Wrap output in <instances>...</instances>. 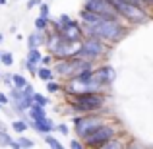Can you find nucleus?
<instances>
[{"label":"nucleus","mask_w":153,"mask_h":149,"mask_svg":"<svg viewBox=\"0 0 153 149\" xmlns=\"http://www.w3.org/2000/svg\"><path fill=\"white\" fill-rule=\"evenodd\" d=\"M83 33L99 37L103 41L114 45V43L122 41L128 35V23L122 18H101L95 23H91V25H83Z\"/></svg>","instance_id":"f257e3e1"},{"label":"nucleus","mask_w":153,"mask_h":149,"mask_svg":"<svg viewBox=\"0 0 153 149\" xmlns=\"http://www.w3.org/2000/svg\"><path fill=\"white\" fill-rule=\"evenodd\" d=\"M107 105L105 91H83L79 95L68 97V107L72 114H87V112H103Z\"/></svg>","instance_id":"f03ea898"},{"label":"nucleus","mask_w":153,"mask_h":149,"mask_svg":"<svg viewBox=\"0 0 153 149\" xmlns=\"http://www.w3.org/2000/svg\"><path fill=\"white\" fill-rule=\"evenodd\" d=\"M111 54V43L103 41L99 37H93V35H85L82 39V49L76 56L83 60H89V62H99V60H105Z\"/></svg>","instance_id":"7ed1b4c3"},{"label":"nucleus","mask_w":153,"mask_h":149,"mask_svg":"<svg viewBox=\"0 0 153 149\" xmlns=\"http://www.w3.org/2000/svg\"><path fill=\"white\" fill-rule=\"evenodd\" d=\"M103 122H107V118L103 116V112H87V114H74L72 124H74V132L79 139H85L93 130H97Z\"/></svg>","instance_id":"20e7f679"},{"label":"nucleus","mask_w":153,"mask_h":149,"mask_svg":"<svg viewBox=\"0 0 153 149\" xmlns=\"http://www.w3.org/2000/svg\"><path fill=\"white\" fill-rule=\"evenodd\" d=\"M118 136H120V126L107 120V122H103L97 130L91 132V134L83 139V143H85V147L95 149V147H103L107 142H111L112 138H118Z\"/></svg>","instance_id":"39448f33"},{"label":"nucleus","mask_w":153,"mask_h":149,"mask_svg":"<svg viewBox=\"0 0 153 149\" xmlns=\"http://www.w3.org/2000/svg\"><path fill=\"white\" fill-rule=\"evenodd\" d=\"M83 8L103 16V18H120L116 8H114V4H112L111 0H85V2H83Z\"/></svg>","instance_id":"423d86ee"},{"label":"nucleus","mask_w":153,"mask_h":149,"mask_svg":"<svg viewBox=\"0 0 153 149\" xmlns=\"http://www.w3.org/2000/svg\"><path fill=\"white\" fill-rule=\"evenodd\" d=\"M116 78V72L111 64H99L93 68V82L97 83L101 89H107Z\"/></svg>","instance_id":"0eeeda50"},{"label":"nucleus","mask_w":153,"mask_h":149,"mask_svg":"<svg viewBox=\"0 0 153 149\" xmlns=\"http://www.w3.org/2000/svg\"><path fill=\"white\" fill-rule=\"evenodd\" d=\"M60 35H62V39H68V41H82V39L85 37L83 25L78 19H70L68 23H64V25L60 27Z\"/></svg>","instance_id":"6e6552de"},{"label":"nucleus","mask_w":153,"mask_h":149,"mask_svg":"<svg viewBox=\"0 0 153 149\" xmlns=\"http://www.w3.org/2000/svg\"><path fill=\"white\" fill-rule=\"evenodd\" d=\"M82 49V41H68V39H62V43L58 45V49H56L52 54H54V58H72V56H76Z\"/></svg>","instance_id":"1a4fd4ad"},{"label":"nucleus","mask_w":153,"mask_h":149,"mask_svg":"<svg viewBox=\"0 0 153 149\" xmlns=\"http://www.w3.org/2000/svg\"><path fill=\"white\" fill-rule=\"evenodd\" d=\"M27 122H29V126L33 128L37 134H52V132H56V124H54V120L49 118V116H43V118H39V120H31V118H27Z\"/></svg>","instance_id":"9d476101"},{"label":"nucleus","mask_w":153,"mask_h":149,"mask_svg":"<svg viewBox=\"0 0 153 149\" xmlns=\"http://www.w3.org/2000/svg\"><path fill=\"white\" fill-rule=\"evenodd\" d=\"M47 43V31H39L33 29L27 35V49H41Z\"/></svg>","instance_id":"9b49d317"},{"label":"nucleus","mask_w":153,"mask_h":149,"mask_svg":"<svg viewBox=\"0 0 153 149\" xmlns=\"http://www.w3.org/2000/svg\"><path fill=\"white\" fill-rule=\"evenodd\" d=\"M60 43H62V35H60V31H54L52 27H49V29H47V43H45L47 50L54 52L56 49H58Z\"/></svg>","instance_id":"f8f14e48"},{"label":"nucleus","mask_w":153,"mask_h":149,"mask_svg":"<svg viewBox=\"0 0 153 149\" xmlns=\"http://www.w3.org/2000/svg\"><path fill=\"white\" fill-rule=\"evenodd\" d=\"M10 128L16 132V134H25L27 130H29V122H27V118H16L10 122Z\"/></svg>","instance_id":"ddd939ff"},{"label":"nucleus","mask_w":153,"mask_h":149,"mask_svg":"<svg viewBox=\"0 0 153 149\" xmlns=\"http://www.w3.org/2000/svg\"><path fill=\"white\" fill-rule=\"evenodd\" d=\"M37 78L47 83V82H51V79H54L56 74H54V70H52V66H41L37 70Z\"/></svg>","instance_id":"4468645a"},{"label":"nucleus","mask_w":153,"mask_h":149,"mask_svg":"<svg viewBox=\"0 0 153 149\" xmlns=\"http://www.w3.org/2000/svg\"><path fill=\"white\" fill-rule=\"evenodd\" d=\"M33 25H35V29H39V31H47L51 27V18L37 16V18H35V21H33Z\"/></svg>","instance_id":"2eb2a0df"},{"label":"nucleus","mask_w":153,"mask_h":149,"mask_svg":"<svg viewBox=\"0 0 153 149\" xmlns=\"http://www.w3.org/2000/svg\"><path fill=\"white\" fill-rule=\"evenodd\" d=\"M41 58H43L41 49H27V58L25 60H29V62H33V64H39Z\"/></svg>","instance_id":"dca6fc26"},{"label":"nucleus","mask_w":153,"mask_h":149,"mask_svg":"<svg viewBox=\"0 0 153 149\" xmlns=\"http://www.w3.org/2000/svg\"><path fill=\"white\" fill-rule=\"evenodd\" d=\"M43 142H45V145H49V147H52V149H62V147H64L62 143H60V142H58V139H56L52 134H45Z\"/></svg>","instance_id":"f3484780"},{"label":"nucleus","mask_w":153,"mask_h":149,"mask_svg":"<svg viewBox=\"0 0 153 149\" xmlns=\"http://www.w3.org/2000/svg\"><path fill=\"white\" fill-rule=\"evenodd\" d=\"M122 147H126V143L120 139V136H118V138H112L111 142H107L103 145V149H122Z\"/></svg>","instance_id":"a211bd4d"},{"label":"nucleus","mask_w":153,"mask_h":149,"mask_svg":"<svg viewBox=\"0 0 153 149\" xmlns=\"http://www.w3.org/2000/svg\"><path fill=\"white\" fill-rule=\"evenodd\" d=\"M45 85H47V91H49V93H60V91H64V83H60V82H54V79L47 82Z\"/></svg>","instance_id":"6ab92c4d"},{"label":"nucleus","mask_w":153,"mask_h":149,"mask_svg":"<svg viewBox=\"0 0 153 149\" xmlns=\"http://www.w3.org/2000/svg\"><path fill=\"white\" fill-rule=\"evenodd\" d=\"M12 82H14V87H19V89H23V87L29 83L23 74H12Z\"/></svg>","instance_id":"aec40b11"},{"label":"nucleus","mask_w":153,"mask_h":149,"mask_svg":"<svg viewBox=\"0 0 153 149\" xmlns=\"http://www.w3.org/2000/svg\"><path fill=\"white\" fill-rule=\"evenodd\" d=\"M12 139H14V138H12L4 128H0V147H10Z\"/></svg>","instance_id":"412c9836"},{"label":"nucleus","mask_w":153,"mask_h":149,"mask_svg":"<svg viewBox=\"0 0 153 149\" xmlns=\"http://www.w3.org/2000/svg\"><path fill=\"white\" fill-rule=\"evenodd\" d=\"M33 103H39V105H43V107H49V105H51V99L47 97V95L37 93V91H35V93H33Z\"/></svg>","instance_id":"4be33fe9"},{"label":"nucleus","mask_w":153,"mask_h":149,"mask_svg":"<svg viewBox=\"0 0 153 149\" xmlns=\"http://www.w3.org/2000/svg\"><path fill=\"white\" fill-rule=\"evenodd\" d=\"M0 62H2L6 68H10L12 64H14V54H12V52H8V50H2V56H0Z\"/></svg>","instance_id":"5701e85b"},{"label":"nucleus","mask_w":153,"mask_h":149,"mask_svg":"<svg viewBox=\"0 0 153 149\" xmlns=\"http://www.w3.org/2000/svg\"><path fill=\"white\" fill-rule=\"evenodd\" d=\"M39 16L51 18V4H49V0H43L41 2V6H39Z\"/></svg>","instance_id":"b1692460"},{"label":"nucleus","mask_w":153,"mask_h":149,"mask_svg":"<svg viewBox=\"0 0 153 149\" xmlns=\"http://www.w3.org/2000/svg\"><path fill=\"white\" fill-rule=\"evenodd\" d=\"M54 54H52V52H47V54H43V58H41V66H52V64H54Z\"/></svg>","instance_id":"393cba45"},{"label":"nucleus","mask_w":153,"mask_h":149,"mask_svg":"<svg viewBox=\"0 0 153 149\" xmlns=\"http://www.w3.org/2000/svg\"><path fill=\"white\" fill-rule=\"evenodd\" d=\"M18 142H19V147H23V149H31V147H35V142L31 138H18Z\"/></svg>","instance_id":"a878e982"},{"label":"nucleus","mask_w":153,"mask_h":149,"mask_svg":"<svg viewBox=\"0 0 153 149\" xmlns=\"http://www.w3.org/2000/svg\"><path fill=\"white\" fill-rule=\"evenodd\" d=\"M23 66H25V70L29 72L31 76H37V70H39L37 64H33V62H29V60H25V64H23Z\"/></svg>","instance_id":"bb28decb"},{"label":"nucleus","mask_w":153,"mask_h":149,"mask_svg":"<svg viewBox=\"0 0 153 149\" xmlns=\"http://www.w3.org/2000/svg\"><path fill=\"white\" fill-rule=\"evenodd\" d=\"M83 147H85L83 139H72L70 142V149H83Z\"/></svg>","instance_id":"cd10ccee"},{"label":"nucleus","mask_w":153,"mask_h":149,"mask_svg":"<svg viewBox=\"0 0 153 149\" xmlns=\"http://www.w3.org/2000/svg\"><path fill=\"white\" fill-rule=\"evenodd\" d=\"M41 2H43V0H27V2H25V8H27V10H33V8H39V6H41Z\"/></svg>","instance_id":"c85d7f7f"},{"label":"nucleus","mask_w":153,"mask_h":149,"mask_svg":"<svg viewBox=\"0 0 153 149\" xmlns=\"http://www.w3.org/2000/svg\"><path fill=\"white\" fill-rule=\"evenodd\" d=\"M0 103L4 105V107H8V105L12 103V99H10V95L8 93H4V91H0Z\"/></svg>","instance_id":"c756f323"},{"label":"nucleus","mask_w":153,"mask_h":149,"mask_svg":"<svg viewBox=\"0 0 153 149\" xmlns=\"http://www.w3.org/2000/svg\"><path fill=\"white\" fill-rule=\"evenodd\" d=\"M56 132H60V134H64V136H66L68 134V132H70V128H68V124H56Z\"/></svg>","instance_id":"7c9ffc66"},{"label":"nucleus","mask_w":153,"mask_h":149,"mask_svg":"<svg viewBox=\"0 0 153 149\" xmlns=\"http://www.w3.org/2000/svg\"><path fill=\"white\" fill-rule=\"evenodd\" d=\"M2 82L6 83L8 87H14V82H12V74H2Z\"/></svg>","instance_id":"2f4dec72"},{"label":"nucleus","mask_w":153,"mask_h":149,"mask_svg":"<svg viewBox=\"0 0 153 149\" xmlns=\"http://www.w3.org/2000/svg\"><path fill=\"white\" fill-rule=\"evenodd\" d=\"M70 19H72V18H70V16H68V14H60V16H58V21L62 23V25H64V23H68V21H70Z\"/></svg>","instance_id":"473e14b6"},{"label":"nucleus","mask_w":153,"mask_h":149,"mask_svg":"<svg viewBox=\"0 0 153 149\" xmlns=\"http://www.w3.org/2000/svg\"><path fill=\"white\" fill-rule=\"evenodd\" d=\"M143 4H146L147 8H149V10L153 12V0H143Z\"/></svg>","instance_id":"72a5a7b5"},{"label":"nucleus","mask_w":153,"mask_h":149,"mask_svg":"<svg viewBox=\"0 0 153 149\" xmlns=\"http://www.w3.org/2000/svg\"><path fill=\"white\" fill-rule=\"evenodd\" d=\"M8 2V0H0V6H4V4H6Z\"/></svg>","instance_id":"f704fd0d"},{"label":"nucleus","mask_w":153,"mask_h":149,"mask_svg":"<svg viewBox=\"0 0 153 149\" xmlns=\"http://www.w3.org/2000/svg\"><path fill=\"white\" fill-rule=\"evenodd\" d=\"M2 41H4V35H2V33H0V43H2Z\"/></svg>","instance_id":"c9c22d12"},{"label":"nucleus","mask_w":153,"mask_h":149,"mask_svg":"<svg viewBox=\"0 0 153 149\" xmlns=\"http://www.w3.org/2000/svg\"><path fill=\"white\" fill-rule=\"evenodd\" d=\"M0 110H4V105L2 103H0Z\"/></svg>","instance_id":"e433bc0d"},{"label":"nucleus","mask_w":153,"mask_h":149,"mask_svg":"<svg viewBox=\"0 0 153 149\" xmlns=\"http://www.w3.org/2000/svg\"><path fill=\"white\" fill-rule=\"evenodd\" d=\"M0 79H2V72H0Z\"/></svg>","instance_id":"4c0bfd02"},{"label":"nucleus","mask_w":153,"mask_h":149,"mask_svg":"<svg viewBox=\"0 0 153 149\" xmlns=\"http://www.w3.org/2000/svg\"><path fill=\"white\" fill-rule=\"evenodd\" d=\"M0 56H2V50H0Z\"/></svg>","instance_id":"58836bf2"},{"label":"nucleus","mask_w":153,"mask_h":149,"mask_svg":"<svg viewBox=\"0 0 153 149\" xmlns=\"http://www.w3.org/2000/svg\"><path fill=\"white\" fill-rule=\"evenodd\" d=\"M18 2H19V0H18Z\"/></svg>","instance_id":"ea45409f"},{"label":"nucleus","mask_w":153,"mask_h":149,"mask_svg":"<svg viewBox=\"0 0 153 149\" xmlns=\"http://www.w3.org/2000/svg\"><path fill=\"white\" fill-rule=\"evenodd\" d=\"M49 2H51V0H49Z\"/></svg>","instance_id":"a19ab883"}]
</instances>
